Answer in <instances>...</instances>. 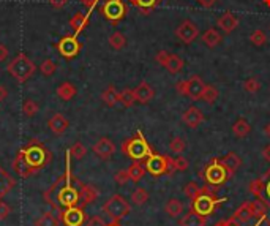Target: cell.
I'll return each mask as SVG.
<instances>
[{"label":"cell","instance_id":"cell-1","mask_svg":"<svg viewBox=\"0 0 270 226\" xmlns=\"http://www.w3.org/2000/svg\"><path fill=\"white\" fill-rule=\"evenodd\" d=\"M70 158V150H66L65 172L43 193V199L46 204H49L59 214L65 209L76 207V205L81 204V187H83L84 182H81L79 179H76V176L71 174Z\"/></svg>","mask_w":270,"mask_h":226},{"label":"cell","instance_id":"cell-2","mask_svg":"<svg viewBox=\"0 0 270 226\" xmlns=\"http://www.w3.org/2000/svg\"><path fill=\"white\" fill-rule=\"evenodd\" d=\"M52 160L51 150L46 149L42 141L32 139V141L18 152V155L13 162V169L18 172L19 177L29 179L30 176L37 174L43 168H46Z\"/></svg>","mask_w":270,"mask_h":226},{"label":"cell","instance_id":"cell-3","mask_svg":"<svg viewBox=\"0 0 270 226\" xmlns=\"http://www.w3.org/2000/svg\"><path fill=\"white\" fill-rule=\"evenodd\" d=\"M228 201V198H217L215 196V190L212 187H206L201 188V193L191 201V210H194L196 214L202 215V217H208L212 215L215 209L218 207L221 203Z\"/></svg>","mask_w":270,"mask_h":226},{"label":"cell","instance_id":"cell-4","mask_svg":"<svg viewBox=\"0 0 270 226\" xmlns=\"http://www.w3.org/2000/svg\"><path fill=\"white\" fill-rule=\"evenodd\" d=\"M264 212H267L266 204H262L261 201H247L234 212L232 217L229 218V222L234 226H244L254 222V218H258Z\"/></svg>","mask_w":270,"mask_h":226},{"label":"cell","instance_id":"cell-5","mask_svg":"<svg viewBox=\"0 0 270 226\" xmlns=\"http://www.w3.org/2000/svg\"><path fill=\"white\" fill-rule=\"evenodd\" d=\"M120 149H122L124 155H126L128 158H131V160H134V162L145 160V158L153 152L150 145H148L147 139L144 138V135L141 131H138V135L134 138L125 139Z\"/></svg>","mask_w":270,"mask_h":226},{"label":"cell","instance_id":"cell-6","mask_svg":"<svg viewBox=\"0 0 270 226\" xmlns=\"http://www.w3.org/2000/svg\"><path fill=\"white\" fill-rule=\"evenodd\" d=\"M35 70H37L35 63H33L24 52H19V54L13 59L8 65H6V71H8L10 75L21 84L29 81V79L33 76V73H35Z\"/></svg>","mask_w":270,"mask_h":226},{"label":"cell","instance_id":"cell-7","mask_svg":"<svg viewBox=\"0 0 270 226\" xmlns=\"http://www.w3.org/2000/svg\"><path fill=\"white\" fill-rule=\"evenodd\" d=\"M229 176L228 169L225 168V164L221 163L220 158H212L210 162L206 164L204 171H202V179L206 181V184L208 187H212L213 190L221 187L228 182Z\"/></svg>","mask_w":270,"mask_h":226},{"label":"cell","instance_id":"cell-8","mask_svg":"<svg viewBox=\"0 0 270 226\" xmlns=\"http://www.w3.org/2000/svg\"><path fill=\"white\" fill-rule=\"evenodd\" d=\"M101 210L111 222H120L131 212V205L122 195H112L103 204Z\"/></svg>","mask_w":270,"mask_h":226},{"label":"cell","instance_id":"cell-9","mask_svg":"<svg viewBox=\"0 0 270 226\" xmlns=\"http://www.w3.org/2000/svg\"><path fill=\"white\" fill-rule=\"evenodd\" d=\"M175 89H177V94L187 95V97H190L191 100L196 102V100H201L202 92H204V89H206V84L199 76L194 75L190 79H187V81L177 82Z\"/></svg>","mask_w":270,"mask_h":226},{"label":"cell","instance_id":"cell-10","mask_svg":"<svg viewBox=\"0 0 270 226\" xmlns=\"http://www.w3.org/2000/svg\"><path fill=\"white\" fill-rule=\"evenodd\" d=\"M126 5L124 0H106L101 6V15H103L107 21L112 24H117L119 21L126 16Z\"/></svg>","mask_w":270,"mask_h":226},{"label":"cell","instance_id":"cell-11","mask_svg":"<svg viewBox=\"0 0 270 226\" xmlns=\"http://www.w3.org/2000/svg\"><path fill=\"white\" fill-rule=\"evenodd\" d=\"M56 48L60 56L71 61V59L79 56L81 49H83V43L78 40V35H65L63 38L59 40Z\"/></svg>","mask_w":270,"mask_h":226},{"label":"cell","instance_id":"cell-12","mask_svg":"<svg viewBox=\"0 0 270 226\" xmlns=\"http://www.w3.org/2000/svg\"><path fill=\"white\" fill-rule=\"evenodd\" d=\"M145 171L148 174L155 177L167 174V168H169V155H160L152 152L150 155L145 158Z\"/></svg>","mask_w":270,"mask_h":226},{"label":"cell","instance_id":"cell-13","mask_svg":"<svg viewBox=\"0 0 270 226\" xmlns=\"http://www.w3.org/2000/svg\"><path fill=\"white\" fill-rule=\"evenodd\" d=\"M175 37H177L182 43L190 44L199 37V27L190 19H185L179 24V27L175 29Z\"/></svg>","mask_w":270,"mask_h":226},{"label":"cell","instance_id":"cell-14","mask_svg":"<svg viewBox=\"0 0 270 226\" xmlns=\"http://www.w3.org/2000/svg\"><path fill=\"white\" fill-rule=\"evenodd\" d=\"M59 218L65 226H83L85 223L84 209L76 205V207H68L59 214Z\"/></svg>","mask_w":270,"mask_h":226},{"label":"cell","instance_id":"cell-15","mask_svg":"<svg viewBox=\"0 0 270 226\" xmlns=\"http://www.w3.org/2000/svg\"><path fill=\"white\" fill-rule=\"evenodd\" d=\"M116 152V145L109 138H100L98 141L93 144V154H95L100 160H109Z\"/></svg>","mask_w":270,"mask_h":226},{"label":"cell","instance_id":"cell-16","mask_svg":"<svg viewBox=\"0 0 270 226\" xmlns=\"http://www.w3.org/2000/svg\"><path fill=\"white\" fill-rule=\"evenodd\" d=\"M182 122H184L188 128H198L199 125L204 122V114L196 106H190L182 116Z\"/></svg>","mask_w":270,"mask_h":226},{"label":"cell","instance_id":"cell-17","mask_svg":"<svg viewBox=\"0 0 270 226\" xmlns=\"http://www.w3.org/2000/svg\"><path fill=\"white\" fill-rule=\"evenodd\" d=\"M48 127H49V130L54 133V135L60 136V135H63L66 130H68L70 122H68V119H66L63 114L56 112V114H54L48 121Z\"/></svg>","mask_w":270,"mask_h":226},{"label":"cell","instance_id":"cell-18","mask_svg":"<svg viewBox=\"0 0 270 226\" xmlns=\"http://www.w3.org/2000/svg\"><path fill=\"white\" fill-rule=\"evenodd\" d=\"M15 187H16L15 177H11L10 172L5 171L2 166H0V201H2V198L8 195Z\"/></svg>","mask_w":270,"mask_h":226},{"label":"cell","instance_id":"cell-19","mask_svg":"<svg viewBox=\"0 0 270 226\" xmlns=\"http://www.w3.org/2000/svg\"><path fill=\"white\" fill-rule=\"evenodd\" d=\"M217 24L220 25V29L225 33H231V32H234L235 29H237L239 19H237V16H235V15H232L231 11H226L225 15L218 18Z\"/></svg>","mask_w":270,"mask_h":226},{"label":"cell","instance_id":"cell-20","mask_svg":"<svg viewBox=\"0 0 270 226\" xmlns=\"http://www.w3.org/2000/svg\"><path fill=\"white\" fill-rule=\"evenodd\" d=\"M153 95H155V92L152 89V85L148 82H145V81H143L136 89H134V97H136V102L141 103V104L148 103L153 98Z\"/></svg>","mask_w":270,"mask_h":226},{"label":"cell","instance_id":"cell-21","mask_svg":"<svg viewBox=\"0 0 270 226\" xmlns=\"http://www.w3.org/2000/svg\"><path fill=\"white\" fill-rule=\"evenodd\" d=\"M98 198V190L93 187V185H87V184H83V187H81V204L79 207H87L89 204L95 203Z\"/></svg>","mask_w":270,"mask_h":226},{"label":"cell","instance_id":"cell-22","mask_svg":"<svg viewBox=\"0 0 270 226\" xmlns=\"http://www.w3.org/2000/svg\"><path fill=\"white\" fill-rule=\"evenodd\" d=\"M221 163L225 164V168L228 169L229 176H234L235 172H237V169L242 166V160L240 157L235 154V152H229V154H226L223 158H220Z\"/></svg>","mask_w":270,"mask_h":226},{"label":"cell","instance_id":"cell-23","mask_svg":"<svg viewBox=\"0 0 270 226\" xmlns=\"http://www.w3.org/2000/svg\"><path fill=\"white\" fill-rule=\"evenodd\" d=\"M89 16H90L89 13H87V15H84V13H76V15L70 19V27L73 29L74 35H79V33L87 27V24H89Z\"/></svg>","mask_w":270,"mask_h":226},{"label":"cell","instance_id":"cell-24","mask_svg":"<svg viewBox=\"0 0 270 226\" xmlns=\"http://www.w3.org/2000/svg\"><path fill=\"white\" fill-rule=\"evenodd\" d=\"M56 94H57V97L62 100V102H70V100H73L74 97H76V94H78V90H76V87L71 84V82H68V81H65V82H62L57 87V90H56Z\"/></svg>","mask_w":270,"mask_h":226},{"label":"cell","instance_id":"cell-25","mask_svg":"<svg viewBox=\"0 0 270 226\" xmlns=\"http://www.w3.org/2000/svg\"><path fill=\"white\" fill-rule=\"evenodd\" d=\"M264 187H266V182H264V179H262V177L261 179H254V181L249 182V193H251L253 196H256V199L261 201L262 204H266Z\"/></svg>","mask_w":270,"mask_h":226},{"label":"cell","instance_id":"cell-26","mask_svg":"<svg viewBox=\"0 0 270 226\" xmlns=\"http://www.w3.org/2000/svg\"><path fill=\"white\" fill-rule=\"evenodd\" d=\"M201 38H202V43H204L207 48H210V49L217 48V46L221 43V35L215 29H207L201 35Z\"/></svg>","mask_w":270,"mask_h":226},{"label":"cell","instance_id":"cell-27","mask_svg":"<svg viewBox=\"0 0 270 226\" xmlns=\"http://www.w3.org/2000/svg\"><path fill=\"white\" fill-rule=\"evenodd\" d=\"M165 212L169 217L177 218L182 215V212H184V204H182V201H179L177 198H171V199H167L165 204Z\"/></svg>","mask_w":270,"mask_h":226},{"label":"cell","instance_id":"cell-28","mask_svg":"<svg viewBox=\"0 0 270 226\" xmlns=\"http://www.w3.org/2000/svg\"><path fill=\"white\" fill-rule=\"evenodd\" d=\"M119 95H120V92H117V89L114 87V85H109V87H106V90L101 94V100H103V103L107 108H114V106L119 103Z\"/></svg>","mask_w":270,"mask_h":226},{"label":"cell","instance_id":"cell-29","mask_svg":"<svg viewBox=\"0 0 270 226\" xmlns=\"http://www.w3.org/2000/svg\"><path fill=\"white\" fill-rule=\"evenodd\" d=\"M180 226H206V217L196 214L194 210H190L180 220Z\"/></svg>","mask_w":270,"mask_h":226},{"label":"cell","instance_id":"cell-30","mask_svg":"<svg viewBox=\"0 0 270 226\" xmlns=\"http://www.w3.org/2000/svg\"><path fill=\"white\" fill-rule=\"evenodd\" d=\"M128 174H130V181L138 184L143 181V177L145 174V166L141 162H134L130 168H128Z\"/></svg>","mask_w":270,"mask_h":226},{"label":"cell","instance_id":"cell-31","mask_svg":"<svg viewBox=\"0 0 270 226\" xmlns=\"http://www.w3.org/2000/svg\"><path fill=\"white\" fill-rule=\"evenodd\" d=\"M60 218L59 215H56L54 212H44V214L37 218L35 220V226H60Z\"/></svg>","mask_w":270,"mask_h":226},{"label":"cell","instance_id":"cell-32","mask_svg":"<svg viewBox=\"0 0 270 226\" xmlns=\"http://www.w3.org/2000/svg\"><path fill=\"white\" fill-rule=\"evenodd\" d=\"M184 65H185L184 59L179 57L177 54H171L169 59H167L166 65H165V68L169 73H172V75H177V73H180L182 68H184Z\"/></svg>","mask_w":270,"mask_h":226},{"label":"cell","instance_id":"cell-33","mask_svg":"<svg viewBox=\"0 0 270 226\" xmlns=\"http://www.w3.org/2000/svg\"><path fill=\"white\" fill-rule=\"evenodd\" d=\"M249 131H251V127H249L248 121H245V119H239V121L232 125V133H234V136H237V138L248 136Z\"/></svg>","mask_w":270,"mask_h":226},{"label":"cell","instance_id":"cell-34","mask_svg":"<svg viewBox=\"0 0 270 226\" xmlns=\"http://www.w3.org/2000/svg\"><path fill=\"white\" fill-rule=\"evenodd\" d=\"M119 103L124 108H131L136 103V97H134V89H124L119 95Z\"/></svg>","mask_w":270,"mask_h":226},{"label":"cell","instance_id":"cell-35","mask_svg":"<svg viewBox=\"0 0 270 226\" xmlns=\"http://www.w3.org/2000/svg\"><path fill=\"white\" fill-rule=\"evenodd\" d=\"M128 2L134 6H138V8H141L147 15L148 11H152L155 6H158L161 3V0H128Z\"/></svg>","mask_w":270,"mask_h":226},{"label":"cell","instance_id":"cell-36","mask_svg":"<svg viewBox=\"0 0 270 226\" xmlns=\"http://www.w3.org/2000/svg\"><path fill=\"white\" fill-rule=\"evenodd\" d=\"M148 201V191L143 187H138L131 193V203L134 205H143Z\"/></svg>","mask_w":270,"mask_h":226},{"label":"cell","instance_id":"cell-37","mask_svg":"<svg viewBox=\"0 0 270 226\" xmlns=\"http://www.w3.org/2000/svg\"><path fill=\"white\" fill-rule=\"evenodd\" d=\"M125 44H126V38L124 33H120V32H114L112 35L109 37V46L112 49H116V51H120V49H124L125 48Z\"/></svg>","mask_w":270,"mask_h":226},{"label":"cell","instance_id":"cell-38","mask_svg":"<svg viewBox=\"0 0 270 226\" xmlns=\"http://www.w3.org/2000/svg\"><path fill=\"white\" fill-rule=\"evenodd\" d=\"M217 98H218V89L215 87V85H206V89H204V92H202V95H201L202 102L212 104V103L217 102Z\"/></svg>","mask_w":270,"mask_h":226},{"label":"cell","instance_id":"cell-39","mask_svg":"<svg viewBox=\"0 0 270 226\" xmlns=\"http://www.w3.org/2000/svg\"><path fill=\"white\" fill-rule=\"evenodd\" d=\"M68 150H70V154H71V157L74 158V160H83V158L85 157V154H87L85 145L83 143H79V141L74 143Z\"/></svg>","mask_w":270,"mask_h":226},{"label":"cell","instance_id":"cell-40","mask_svg":"<svg viewBox=\"0 0 270 226\" xmlns=\"http://www.w3.org/2000/svg\"><path fill=\"white\" fill-rule=\"evenodd\" d=\"M169 149H171V152H174V154L182 155V152H185V149H187L185 139L182 138V136H175V138H172V141H171V144H169Z\"/></svg>","mask_w":270,"mask_h":226},{"label":"cell","instance_id":"cell-41","mask_svg":"<svg viewBox=\"0 0 270 226\" xmlns=\"http://www.w3.org/2000/svg\"><path fill=\"white\" fill-rule=\"evenodd\" d=\"M38 111H40V106H38L37 102H33L32 98L25 100L24 104H22V112L27 117H33L35 114H38Z\"/></svg>","mask_w":270,"mask_h":226},{"label":"cell","instance_id":"cell-42","mask_svg":"<svg viewBox=\"0 0 270 226\" xmlns=\"http://www.w3.org/2000/svg\"><path fill=\"white\" fill-rule=\"evenodd\" d=\"M56 70H57V65L54 63L51 59H46V61H43L42 63H40V71H42V75L46 76V78L52 76L54 73H56Z\"/></svg>","mask_w":270,"mask_h":226},{"label":"cell","instance_id":"cell-43","mask_svg":"<svg viewBox=\"0 0 270 226\" xmlns=\"http://www.w3.org/2000/svg\"><path fill=\"white\" fill-rule=\"evenodd\" d=\"M249 40H251V43H253L254 46H264V44L267 43V35H266L264 30L258 29V30H254V32L251 33V37H249Z\"/></svg>","mask_w":270,"mask_h":226},{"label":"cell","instance_id":"cell-44","mask_svg":"<svg viewBox=\"0 0 270 226\" xmlns=\"http://www.w3.org/2000/svg\"><path fill=\"white\" fill-rule=\"evenodd\" d=\"M201 188H202V187H199L198 182H188V184L185 185L184 191H185V195L193 201V199L201 193Z\"/></svg>","mask_w":270,"mask_h":226},{"label":"cell","instance_id":"cell-45","mask_svg":"<svg viewBox=\"0 0 270 226\" xmlns=\"http://www.w3.org/2000/svg\"><path fill=\"white\" fill-rule=\"evenodd\" d=\"M244 89L249 92V94H256V92L261 89V84L256 78H248L244 81Z\"/></svg>","mask_w":270,"mask_h":226},{"label":"cell","instance_id":"cell-46","mask_svg":"<svg viewBox=\"0 0 270 226\" xmlns=\"http://www.w3.org/2000/svg\"><path fill=\"white\" fill-rule=\"evenodd\" d=\"M174 168L175 171H187L190 168V162H188L184 155H177L174 158Z\"/></svg>","mask_w":270,"mask_h":226},{"label":"cell","instance_id":"cell-47","mask_svg":"<svg viewBox=\"0 0 270 226\" xmlns=\"http://www.w3.org/2000/svg\"><path fill=\"white\" fill-rule=\"evenodd\" d=\"M114 181L119 185H125L130 182V174H128V169H120L114 174Z\"/></svg>","mask_w":270,"mask_h":226},{"label":"cell","instance_id":"cell-48","mask_svg":"<svg viewBox=\"0 0 270 226\" xmlns=\"http://www.w3.org/2000/svg\"><path fill=\"white\" fill-rule=\"evenodd\" d=\"M244 226H270V218L267 217V212H264L258 218H254V223H248Z\"/></svg>","mask_w":270,"mask_h":226},{"label":"cell","instance_id":"cell-49","mask_svg":"<svg viewBox=\"0 0 270 226\" xmlns=\"http://www.w3.org/2000/svg\"><path fill=\"white\" fill-rule=\"evenodd\" d=\"M10 214H11V207L6 203H3V201H0V222L2 220H6V218L10 217Z\"/></svg>","mask_w":270,"mask_h":226},{"label":"cell","instance_id":"cell-50","mask_svg":"<svg viewBox=\"0 0 270 226\" xmlns=\"http://www.w3.org/2000/svg\"><path fill=\"white\" fill-rule=\"evenodd\" d=\"M169 56H171L169 52L163 49V51H160L158 54H157V57H155V61H157L161 66H165V65H166V62H167V59H169Z\"/></svg>","mask_w":270,"mask_h":226},{"label":"cell","instance_id":"cell-51","mask_svg":"<svg viewBox=\"0 0 270 226\" xmlns=\"http://www.w3.org/2000/svg\"><path fill=\"white\" fill-rule=\"evenodd\" d=\"M85 226H106V222L101 217L95 215V217H90L89 220H87Z\"/></svg>","mask_w":270,"mask_h":226},{"label":"cell","instance_id":"cell-52","mask_svg":"<svg viewBox=\"0 0 270 226\" xmlns=\"http://www.w3.org/2000/svg\"><path fill=\"white\" fill-rule=\"evenodd\" d=\"M266 182V187H264V195H266V204L267 207H270V177L269 176H262Z\"/></svg>","mask_w":270,"mask_h":226},{"label":"cell","instance_id":"cell-53","mask_svg":"<svg viewBox=\"0 0 270 226\" xmlns=\"http://www.w3.org/2000/svg\"><path fill=\"white\" fill-rule=\"evenodd\" d=\"M68 0H49V5L56 10H62L63 6H66Z\"/></svg>","mask_w":270,"mask_h":226},{"label":"cell","instance_id":"cell-54","mask_svg":"<svg viewBox=\"0 0 270 226\" xmlns=\"http://www.w3.org/2000/svg\"><path fill=\"white\" fill-rule=\"evenodd\" d=\"M10 56V51L5 44H0V62H5Z\"/></svg>","mask_w":270,"mask_h":226},{"label":"cell","instance_id":"cell-55","mask_svg":"<svg viewBox=\"0 0 270 226\" xmlns=\"http://www.w3.org/2000/svg\"><path fill=\"white\" fill-rule=\"evenodd\" d=\"M196 2L201 5V6H204V8H212V6L218 2V0H196Z\"/></svg>","mask_w":270,"mask_h":226},{"label":"cell","instance_id":"cell-56","mask_svg":"<svg viewBox=\"0 0 270 226\" xmlns=\"http://www.w3.org/2000/svg\"><path fill=\"white\" fill-rule=\"evenodd\" d=\"M79 2L83 3L84 6H87L89 11H92L93 8H95V5L98 3V0H79Z\"/></svg>","mask_w":270,"mask_h":226},{"label":"cell","instance_id":"cell-57","mask_svg":"<svg viewBox=\"0 0 270 226\" xmlns=\"http://www.w3.org/2000/svg\"><path fill=\"white\" fill-rule=\"evenodd\" d=\"M262 157L267 163H270V144H267L264 149H262Z\"/></svg>","mask_w":270,"mask_h":226},{"label":"cell","instance_id":"cell-58","mask_svg":"<svg viewBox=\"0 0 270 226\" xmlns=\"http://www.w3.org/2000/svg\"><path fill=\"white\" fill-rule=\"evenodd\" d=\"M6 97H8V90H6L5 85H0V102H5Z\"/></svg>","mask_w":270,"mask_h":226},{"label":"cell","instance_id":"cell-59","mask_svg":"<svg viewBox=\"0 0 270 226\" xmlns=\"http://www.w3.org/2000/svg\"><path fill=\"white\" fill-rule=\"evenodd\" d=\"M215 226H234V225L229 222V220H225V222H220L218 225H215Z\"/></svg>","mask_w":270,"mask_h":226},{"label":"cell","instance_id":"cell-60","mask_svg":"<svg viewBox=\"0 0 270 226\" xmlns=\"http://www.w3.org/2000/svg\"><path fill=\"white\" fill-rule=\"evenodd\" d=\"M264 133H266V136L267 138H270V122L266 125V127H264Z\"/></svg>","mask_w":270,"mask_h":226},{"label":"cell","instance_id":"cell-61","mask_svg":"<svg viewBox=\"0 0 270 226\" xmlns=\"http://www.w3.org/2000/svg\"><path fill=\"white\" fill-rule=\"evenodd\" d=\"M106 226H122L119 222H111V223H107Z\"/></svg>","mask_w":270,"mask_h":226},{"label":"cell","instance_id":"cell-62","mask_svg":"<svg viewBox=\"0 0 270 226\" xmlns=\"http://www.w3.org/2000/svg\"><path fill=\"white\" fill-rule=\"evenodd\" d=\"M264 3H266L267 6H270V0H264Z\"/></svg>","mask_w":270,"mask_h":226}]
</instances>
